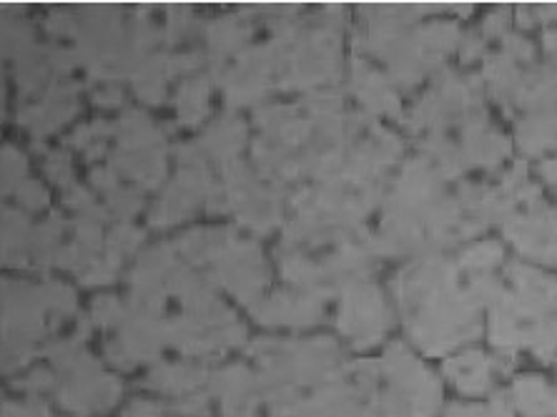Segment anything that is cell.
<instances>
[{"label": "cell", "instance_id": "obj_1", "mask_svg": "<svg viewBox=\"0 0 557 417\" xmlns=\"http://www.w3.org/2000/svg\"><path fill=\"white\" fill-rule=\"evenodd\" d=\"M503 249L482 242L457 259L428 257L407 267L395 282L405 324L417 345L442 355L480 334V312L499 287L495 267Z\"/></svg>", "mask_w": 557, "mask_h": 417}, {"label": "cell", "instance_id": "obj_2", "mask_svg": "<svg viewBox=\"0 0 557 417\" xmlns=\"http://www.w3.org/2000/svg\"><path fill=\"white\" fill-rule=\"evenodd\" d=\"M487 222V186L460 182L420 157L405 163L395 189L384 196L374 247L376 255L442 249L470 240Z\"/></svg>", "mask_w": 557, "mask_h": 417}, {"label": "cell", "instance_id": "obj_3", "mask_svg": "<svg viewBox=\"0 0 557 417\" xmlns=\"http://www.w3.org/2000/svg\"><path fill=\"white\" fill-rule=\"evenodd\" d=\"M409 128L424 157L449 176L467 169H493L510 154V144L490 124L480 81L447 73L414 106Z\"/></svg>", "mask_w": 557, "mask_h": 417}, {"label": "cell", "instance_id": "obj_4", "mask_svg": "<svg viewBox=\"0 0 557 417\" xmlns=\"http://www.w3.org/2000/svg\"><path fill=\"white\" fill-rule=\"evenodd\" d=\"M434 5H362L364 30L357 38L362 53L380 59L389 69V84L409 88L434 69L457 46V26L428 23L417 26Z\"/></svg>", "mask_w": 557, "mask_h": 417}, {"label": "cell", "instance_id": "obj_5", "mask_svg": "<svg viewBox=\"0 0 557 417\" xmlns=\"http://www.w3.org/2000/svg\"><path fill=\"white\" fill-rule=\"evenodd\" d=\"M507 287L499 282L493 305V342L503 353L528 347L550 359L557 349V280L510 265Z\"/></svg>", "mask_w": 557, "mask_h": 417}, {"label": "cell", "instance_id": "obj_6", "mask_svg": "<svg viewBox=\"0 0 557 417\" xmlns=\"http://www.w3.org/2000/svg\"><path fill=\"white\" fill-rule=\"evenodd\" d=\"M176 252L201 267L207 280L219 282L247 305L261 299L269 282V269L257 244L236 236L232 229H201L186 234Z\"/></svg>", "mask_w": 557, "mask_h": 417}, {"label": "cell", "instance_id": "obj_7", "mask_svg": "<svg viewBox=\"0 0 557 417\" xmlns=\"http://www.w3.org/2000/svg\"><path fill=\"white\" fill-rule=\"evenodd\" d=\"M76 307L63 284H3V357L13 370L36 353V342L55 330Z\"/></svg>", "mask_w": 557, "mask_h": 417}, {"label": "cell", "instance_id": "obj_8", "mask_svg": "<svg viewBox=\"0 0 557 417\" xmlns=\"http://www.w3.org/2000/svg\"><path fill=\"white\" fill-rule=\"evenodd\" d=\"M380 407L387 417H434L440 385L403 345L387 349L380 363Z\"/></svg>", "mask_w": 557, "mask_h": 417}, {"label": "cell", "instance_id": "obj_9", "mask_svg": "<svg viewBox=\"0 0 557 417\" xmlns=\"http://www.w3.org/2000/svg\"><path fill=\"white\" fill-rule=\"evenodd\" d=\"M55 365V390L59 400L76 413H101L116 403L119 382L98 370V365L86 355L78 338L48 347Z\"/></svg>", "mask_w": 557, "mask_h": 417}, {"label": "cell", "instance_id": "obj_10", "mask_svg": "<svg viewBox=\"0 0 557 417\" xmlns=\"http://www.w3.org/2000/svg\"><path fill=\"white\" fill-rule=\"evenodd\" d=\"M224 192L236 217L257 232H269L282 222L284 184L264 171L253 174L242 161L224 163Z\"/></svg>", "mask_w": 557, "mask_h": 417}, {"label": "cell", "instance_id": "obj_11", "mask_svg": "<svg viewBox=\"0 0 557 417\" xmlns=\"http://www.w3.org/2000/svg\"><path fill=\"white\" fill-rule=\"evenodd\" d=\"M119 146L113 151V169L151 189L163 176V138L144 113L128 111L121 119Z\"/></svg>", "mask_w": 557, "mask_h": 417}, {"label": "cell", "instance_id": "obj_12", "mask_svg": "<svg viewBox=\"0 0 557 417\" xmlns=\"http://www.w3.org/2000/svg\"><path fill=\"white\" fill-rule=\"evenodd\" d=\"M337 322L357 347H372L389 330L392 312L382 292L370 280H359L339 292Z\"/></svg>", "mask_w": 557, "mask_h": 417}, {"label": "cell", "instance_id": "obj_13", "mask_svg": "<svg viewBox=\"0 0 557 417\" xmlns=\"http://www.w3.org/2000/svg\"><path fill=\"white\" fill-rule=\"evenodd\" d=\"M326 294L317 292H276L272 297H261L257 305L251 307L253 317L264 324H314L324 317L326 309Z\"/></svg>", "mask_w": 557, "mask_h": 417}, {"label": "cell", "instance_id": "obj_14", "mask_svg": "<svg viewBox=\"0 0 557 417\" xmlns=\"http://www.w3.org/2000/svg\"><path fill=\"white\" fill-rule=\"evenodd\" d=\"M211 395H216L226 417H253L259 403V382L244 365L226 367L209 378Z\"/></svg>", "mask_w": 557, "mask_h": 417}, {"label": "cell", "instance_id": "obj_15", "mask_svg": "<svg viewBox=\"0 0 557 417\" xmlns=\"http://www.w3.org/2000/svg\"><path fill=\"white\" fill-rule=\"evenodd\" d=\"M76 94H78V86L55 84L38 106L33 103L28 109L21 111V121L26 126H30L33 134H48V131L59 128L78 111Z\"/></svg>", "mask_w": 557, "mask_h": 417}, {"label": "cell", "instance_id": "obj_16", "mask_svg": "<svg viewBox=\"0 0 557 417\" xmlns=\"http://www.w3.org/2000/svg\"><path fill=\"white\" fill-rule=\"evenodd\" d=\"M355 94L372 113H395V116L399 113L395 86L362 56L355 59Z\"/></svg>", "mask_w": 557, "mask_h": 417}, {"label": "cell", "instance_id": "obj_17", "mask_svg": "<svg viewBox=\"0 0 557 417\" xmlns=\"http://www.w3.org/2000/svg\"><path fill=\"white\" fill-rule=\"evenodd\" d=\"M495 367L497 365L493 359L482 353H465L455 359H447L445 372L467 395H482V392H487L490 385H493Z\"/></svg>", "mask_w": 557, "mask_h": 417}, {"label": "cell", "instance_id": "obj_18", "mask_svg": "<svg viewBox=\"0 0 557 417\" xmlns=\"http://www.w3.org/2000/svg\"><path fill=\"white\" fill-rule=\"evenodd\" d=\"M209 378L211 375L203 365H163L146 378V385L159 392H169V395H186V392L199 390Z\"/></svg>", "mask_w": 557, "mask_h": 417}, {"label": "cell", "instance_id": "obj_19", "mask_svg": "<svg viewBox=\"0 0 557 417\" xmlns=\"http://www.w3.org/2000/svg\"><path fill=\"white\" fill-rule=\"evenodd\" d=\"M515 405L528 417L557 415V390L540 378H522L515 385Z\"/></svg>", "mask_w": 557, "mask_h": 417}, {"label": "cell", "instance_id": "obj_20", "mask_svg": "<svg viewBox=\"0 0 557 417\" xmlns=\"http://www.w3.org/2000/svg\"><path fill=\"white\" fill-rule=\"evenodd\" d=\"M244 138H247V128L239 119H224L216 126H211L203 136V146H207L211 157L221 163L236 161V154L242 151Z\"/></svg>", "mask_w": 557, "mask_h": 417}, {"label": "cell", "instance_id": "obj_21", "mask_svg": "<svg viewBox=\"0 0 557 417\" xmlns=\"http://www.w3.org/2000/svg\"><path fill=\"white\" fill-rule=\"evenodd\" d=\"M33 229L26 217L15 214V211H3V259L5 265H23L30 255Z\"/></svg>", "mask_w": 557, "mask_h": 417}, {"label": "cell", "instance_id": "obj_22", "mask_svg": "<svg viewBox=\"0 0 557 417\" xmlns=\"http://www.w3.org/2000/svg\"><path fill=\"white\" fill-rule=\"evenodd\" d=\"M209 78L199 76V78H188L178 88V116H182L186 124H196L207 116L209 109Z\"/></svg>", "mask_w": 557, "mask_h": 417}, {"label": "cell", "instance_id": "obj_23", "mask_svg": "<svg viewBox=\"0 0 557 417\" xmlns=\"http://www.w3.org/2000/svg\"><path fill=\"white\" fill-rule=\"evenodd\" d=\"M447 417H512L510 403L505 395L495 397L490 405H455L449 407Z\"/></svg>", "mask_w": 557, "mask_h": 417}, {"label": "cell", "instance_id": "obj_24", "mask_svg": "<svg viewBox=\"0 0 557 417\" xmlns=\"http://www.w3.org/2000/svg\"><path fill=\"white\" fill-rule=\"evenodd\" d=\"M26 182V159L18 151H3V192H18V186Z\"/></svg>", "mask_w": 557, "mask_h": 417}, {"label": "cell", "instance_id": "obj_25", "mask_svg": "<svg viewBox=\"0 0 557 417\" xmlns=\"http://www.w3.org/2000/svg\"><path fill=\"white\" fill-rule=\"evenodd\" d=\"M46 171L48 174H51V179L55 184H61V186H65V189H69V179H71V161H69V157H65V154H53L51 159H48V163H46Z\"/></svg>", "mask_w": 557, "mask_h": 417}, {"label": "cell", "instance_id": "obj_26", "mask_svg": "<svg viewBox=\"0 0 557 417\" xmlns=\"http://www.w3.org/2000/svg\"><path fill=\"white\" fill-rule=\"evenodd\" d=\"M15 196H18V199L26 204L28 209H44L46 204H48V196H46V192L40 189V186L36 184V182H23L21 186H18V192H15Z\"/></svg>", "mask_w": 557, "mask_h": 417}, {"label": "cell", "instance_id": "obj_27", "mask_svg": "<svg viewBox=\"0 0 557 417\" xmlns=\"http://www.w3.org/2000/svg\"><path fill=\"white\" fill-rule=\"evenodd\" d=\"M540 174H543V176L547 179V182H550V184L555 186V192H557V159L540 163Z\"/></svg>", "mask_w": 557, "mask_h": 417}, {"label": "cell", "instance_id": "obj_28", "mask_svg": "<svg viewBox=\"0 0 557 417\" xmlns=\"http://www.w3.org/2000/svg\"><path fill=\"white\" fill-rule=\"evenodd\" d=\"M121 101V94L116 88H111V91H96V103L101 106H116Z\"/></svg>", "mask_w": 557, "mask_h": 417}]
</instances>
